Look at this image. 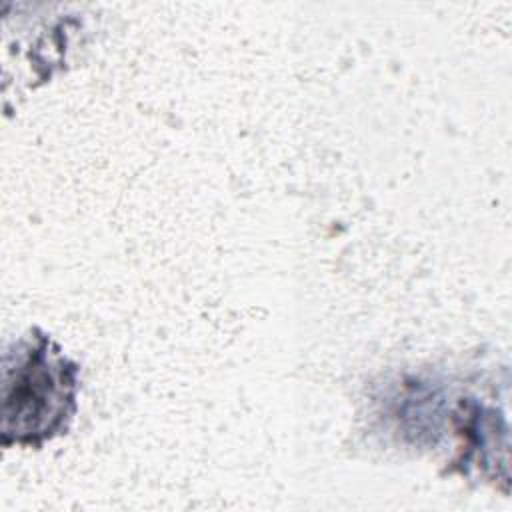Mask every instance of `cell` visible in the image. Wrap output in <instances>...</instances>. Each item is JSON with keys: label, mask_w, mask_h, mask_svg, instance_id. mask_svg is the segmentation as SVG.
<instances>
[{"label": "cell", "mask_w": 512, "mask_h": 512, "mask_svg": "<svg viewBox=\"0 0 512 512\" xmlns=\"http://www.w3.org/2000/svg\"><path fill=\"white\" fill-rule=\"evenodd\" d=\"M80 366L32 328L4 352L2 446L40 448L66 432L76 414Z\"/></svg>", "instance_id": "6da1fadb"}]
</instances>
